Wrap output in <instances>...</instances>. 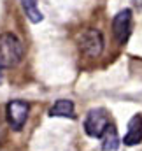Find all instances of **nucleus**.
<instances>
[{"label": "nucleus", "mask_w": 142, "mask_h": 151, "mask_svg": "<svg viewBox=\"0 0 142 151\" xmlns=\"http://www.w3.org/2000/svg\"><path fill=\"white\" fill-rule=\"evenodd\" d=\"M102 141V150L104 151H116L119 146V137H118V132H116V127L110 123L105 128V132L102 134L100 137Z\"/></svg>", "instance_id": "nucleus-8"}, {"label": "nucleus", "mask_w": 142, "mask_h": 151, "mask_svg": "<svg viewBox=\"0 0 142 151\" xmlns=\"http://www.w3.org/2000/svg\"><path fill=\"white\" fill-rule=\"evenodd\" d=\"M130 30H132V11L123 9L112 19V34L119 44H125L130 35Z\"/></svg>", "instance_id": "nucleus-5"}, {"label": "nucleus", "mask_w": 142, "mask_h": 151, "mask_svg": "<svg viewBox=\"0 0 142 151\" xmlns=\"http://www.w3.org/2000/svg\"><path fill=\"white\" fill-rule=\"evenodd\" d=\"M133 4H135L137 7H142V0H133Z\"/></svg>", "instance_id": "nucleus-10"}, {"label": "nucleus", "mask_w": 142, "mask_h": 151, "mask_svg": "<svg viewBox=\"0 0 142 151\" xmlns=\"http://www.w3.org/2000/svg\"><path fill=\"white\" fill-rule=\"evenodd\" d=\"M23 44L11 32L0 35V67H14L23 58Z\"/></svg>", "instance_id": "nucleus-1"}, {"label": "nucleus", "mask_w": 142, "mask_h": 151, "mask_svg": "<svg viewBox=\"0 0 142 151\" xmlns=\"http://www.w3.org/2000/svg\"><path fill=\"white\" fill-rule=\"evenodd\" d=\"M110 125V119H109V114L105 109L102 107H97V109H91L86 114V119H84V132L90 135V137H95V139H100L102 134L105 132V128Z\"/></svg>", "instance_id": "nucleus-2"}, {"label": "nucleus", "mask_w": 142, "mask_h": 151, "mask_svg": "<svg viewBox=\"0 0 142 151\" xmlns=\"http://www.w3.org/2000/svg\"><path fill=\"white\" fill-rule=\"evenodd\" d=\"M142 141V116L135 114L130 121H128V132L123 139V142L126 146H135Z\"/></svg>", "instance_id": "nucleus-6"}, {"label": "nucleus", "mask_w": 142, "mask_h": 151, "mask_svg": "<svg viewBox=\"0 0 142 151\" xmlns=\"http://www.w3.org/2000/svg\"><path fill=\"white\" fill-rule=\"evenodd\" d=\"M49 116H56V118H75L74 113V102L67 100V99H60L51 109H49Z\"/></svg>", "instance_id": "nucleus-7"}, {"label": "nucleus", "mask_w": 142, "mask_h": 151, "mask_svg": "<svg viewBox=\"0 0 142 151\" xmlns=\"http://www.w3.org/2000/svg\"><path fill=\"white\" fill-rule=\"evenodd\" d=\"M28 111H30L28 102H25V100H11L7 104V107H5L9 127L12 130H21L25 127V123H27Z\"/></svg>", "instance_id": "nucleus-4"}, {"label": "nucleus", "mask_w": 142, "mask_h": 151, "mask_svg": "<svg viewBox=\"0 0 142 151\" xmlns=\"http://www.w3.org/2000/svg\"><path fill=\"white\" fill-rule=\"evenodd\" d=\"M21 5H23L25 12H27L28 19H30L32 23H40V21L44 19L42 12L37 9V0H21Z\"/></svg>", "instance_id": "nucleus-9"}, {"label": "nucleus", "mask_w": 142, "mask_h": 151, "mask_svg": "<svg viewBox=\"0 0 142 151\" xmlns=\"http://www.w3.org/2000/svg\"><path fill=\"white\" fill-rule=\"evenodd\" d=\"M79 46H81V51L90 56V58H97L100 56L102 49H104V37H102V32L97 30V28H86L81 39H79Z\"/></svg>", "instance_id": "nucleus-3"}]
</instances>
